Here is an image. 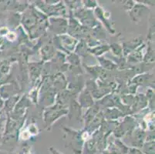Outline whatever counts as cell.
<instances>
[{
	"label": "cell",
	"mask_w": 155,
	"mask_h": 154,
	"mask_svg": "<svg viewBox=\"0 0 155 154\" xmlns=\"http://www.w3.org/2000/svg\"><path fill=\"white\" fill-rule=\"evenodd\" d=\"M53 153H54V154H58V153H57V152H53Z\"/></svg>",
	"instance_id": "cell-1"
},
{
	"label": "cell",
	"mask_w": 155,
	"mask_h": 154,
	"mask_svg": "<svg viewBox=\"0 0 155 154\" xmlns=\"http://www.w3.org/2000/svg\"><path fill=\"white\" fill-rule=\"evenodd\" d=\"M2 154H3V153H2Z\"/></svg>",
	"instance_id": "cell-2"
}]
</instances>
